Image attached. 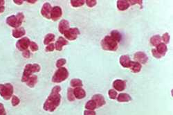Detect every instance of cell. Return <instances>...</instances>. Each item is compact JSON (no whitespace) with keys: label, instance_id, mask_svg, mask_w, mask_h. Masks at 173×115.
<instances>
[{"label":"cell","instance_id":"cell-1","mask_svg":"<svg viewBox=\"0 0 173 115\" xmlns=\"http://www.w3.org/2000/svg\"><path fill=\"white\" fill-rule=\"evenodd\" d=\"M60 91L61 88L60 86L57 85L53 87L46 101L44 103L43 109L45 111L53 112L59 107L62 99L60 94Z\"/></svg>","mask_w":173,"mask_h":115},{"label":"cell","instance_id":"cell-2","mask_svg":"<svg viewBox=\"0 0 173 115\" xmlns=\"http://www.w3.org/2000/svg\"><path fill=\"white\" fill-rule=\"evenodd\" d=\"M24 19H25V15L23 13L19 12L17 15H12V16H8L6 19V22L10 27L17 29V28L21 27Z\"/></svg>","mask_w":173,"mask_h":115},{"label":"cell","instance_id":"cell-3","mask_svg":"<svg viewBox=\"0 0 173 115\" xmlns=\"http://www.w3.org/2000/svg\"><path fill=\"white\" fill-rule=\"evenodd\" d=\"M102 49L109 51H115L119 47V43L109 36H106L100 42Z\"/></svg>","mask_w":173,"mask_h":115},{"label":"cell","instance_id":"cell-4","mask_svg":"<svg viewBox=\"0 0 173 115\" xmlns=\"http://www.w3.org/2000/svg\"><path fill=\"white\" fill-rule=\"evenodd\" d=\"M69 76V71L66 67H60V68L57 69L56 72L54 73L53 77H52V82L54 83H60V82L67 80Z\"/></svg>","mask_w":173,"mask_h":115},{"label":"cell","instance_id":"cell-5","mask_svg":"<svg viewBox=\"0 0 173 115\" xmlns=\"http://www.w3.org/2000/svg\"><path fill=\"white\" fill-rule=\"evenodd\" d=\"M14 92V88L12 84H0V96L5 101L11 99Z\"/></svg>","mask_w":173,"mask_h":115},{"label":"cell","instance_id":"cell-6","mask_svg":"<svg viewBox=\"0 0 173 115\" xmlns=\"http://www.w3.org/2000/svg\"><path fill=\"white\" fill-rule=\"evenodd\" d=\"M63 35L67 40L73 41L77 39L78 36L80 35V31L78 28H69Z\"/></svg>","mask_w":173,"mask_h":115},{"label":"cell","instance_id":"cell-7","mask_svg":"<svg viewBox=\"0 0 173 115\" xmlns=\"http://www.w3.org/2000/svg\"><path fill=\"white\" fill-rule=\"evenodd\" d=\"M31 41L30 40V39L27 38V37H23L19 39V40L16 42V48L20 51H24L25 50L28 49Z\"/></svg>","mask_w":173,"mask_h":115},{"label":"cell","instance_id":"cell-8","mask_svg":"<svg viewBox=\"0 0 173 115\" xmlns=\"http://www.w3.org/2000/svg\"><path fill=\"white\" fill-rule=\"evenodd\" d=\"M134 61L139 62L141 65H145L148 60V57L146 53L143 51H137L134 55Z\"/></svg>","mask_w":173,"mask_h":115},{"label":"cell","instance_id":"cell-9","mask_svg":"<svg viewBox=\"0 0 173 115\" xmlns=\"http://www.w3.org/2000/svg\"><path fill=\"white\" fill-rule=\"evenodd\" d=\"M31 66H32V64H30V63L26 65L25 69H24L22 76V79H21L22 82H27L28 79L31 76L33 73H34L33 71L32 70Z\"/></svg>","mask_w":173,"mask_h":115},{"label":"cell","instance_id":"cell-10","mask_svg":"<svg viewBox=\"0 0 173 115\" xmlns=\"http://www.w3.org/2000/svg\"><path fill=\"white\" fill-rule=\"evenodd\" d=\"M62 16V10L59 6L52 7L51 12V19L53 21H58Z\"/></svg>","mask_w":173,"mask_h":115},{"label":"cell","instance_id":"cell-11","mask_svg":"<svg viewBox=\"0 0 173 115\" xmlns=\"http://www.w3.org/2000/svg\"><path fill=\"white\" fill-rule=\"evenodd\" d=\"M52 10V6L49 2H46L42 6L41 15L47 19H51V12Z\"/></svg>","mask_w":173,"mask_h":115},{"label":"cell","instance_id":"cell-12","mask_svg":"<svg viewBox=\"0 0 173 115\" xmlns=\"http://www.w3.org/2000/svg\"><path fill=\"white\" fill-rule=\"evenodd\" d=\"M113 88L117 92H123L126 88V82L121 79H117L113 82Z\"/></svg>","mask_w":173,"mask_h":115},{"label":"cell","instance_id":"cell-13","mask_svg":"<svg viewBox=\"0 0 173 115\" xmlns=\"http://www.w3.org/2000/svg\"><path fill=\"white\" fill-rule=\"evenodd\" d=\"M68 43H69L68 42V40H67L64 37H62V36L59 37V38H58V40L56 41V43H54L55 49L58 51H62L63 47L67 45Z\"/></svg>","mask_w":173,"mask_h":115},{"label":"cell","instance_id":"cell-14","mask_svg":"<svg viewBox=\"0 0 173 115\" xmlns=\"http://www.w3.org/2000/svg\"><path fill=\"white\" fill-rule=\"evenodd\" d=\"M119 62L123 67L130 69L132 61L131 60V58L128 55H123L119 58Z\"/></svg>","mask_w":173,"mask_h":115},{"label":"cell","instance_id":"cell-15","mask_svg":"<svg viewBox=\"0 0 173 115\" xmlns=\"http://www.w3.org/2000/svg\"><path fill=\"white\" fill-rule=\"evenodd\" d=\"M91 99H93L94 101L96 102V105H97V108H101L106 104L105 99L104 96L101 94H97L94 95Z\"/></svg>","mask_w":173,"mask_h":115},{"label":"cell","instance_id":"cell-16","mask_svg":"<svg viewBox=\"0 0 173 115\" xmlns=\"http://www.w3.org/2000/svg\"><path fill=\"white\" fill-rule=\"evenodd\" d=\"M70 28L69 22L67 19H61L58 24V31L61 34H64L65 31Z\"/></svg>","mask_w":173,"mask_h":115},{"label":"cell","instance_id":"cell-17","mask_svg":"<svg viewBox=\"0 0 173 115\" xmlns=\"http://www.w3.org/2000/svg\"><path fill=\"white\" fill-rule=\"evenodd\" d=\"M117 6L120 11H125L130 7V4L129 0H119L117 2Z\"/></svg>","mask_w":173,"mask_h":115},{"label":"cell","instance_id":"cell-18","mask_svg":"<svg viewBox=\"0 0 173 115\" xmlns=\"http://www.w3.org/2000/svg\"><path fill=\"white\" fill-rule=\"evenodd\" d=\"M26 31L25 28L19 27L17 29H14L12 31V36L15 38H22L25 36Z\"/></svg>","mask_w":173,"mask_h":115},{"label":"cell","instance_id":"cell-19","mask_svg":"<svg viewBox=\"0 0 173 115\" xmlns=\"http://www.w3.org/2000/svg\"><path fill=\"white\" fill-rule=\"evenodd\" d=\"M74 96L77 99H82L86 96V92L82 88H76L74 89Z\"/></svg>","mask_w":173,"mask_h":115},{"label":"cell","instance_id":"cell-20","mask_svg":"<svg viewBox=\"0 0 173 115\" xmlns=\"http://www.w3.org/2000/svg\"><path fill=\"white\" fill-rule=\"evenodd\" d=\"M117 100L120 103H128L132 101V97L127 93H120L117 96Z\"/></svg>","mask_w":173,"mask_h":115},{"label":"cell","instance_id":"cell-21","mask_svg":"<svg viewBox=\"0 0 173 115\" xmlns=\"http://www.w3.org/2000/svg\"><path fill=\"white\" fill-rule=\"evenodd\" d=\"M156 50L160 55L163 57V56L166 55V52H167L168 51L167 45H166V44H164L163 42H161L159 45H158L156 47Z\"/></svg>","mask_w":173,"mask_h":115},{"label":"cell","instance_id":"cell-22","mask_svg":"<svg viewBox=\"0 0 173 115\" xmlns=\"http://www.w3.org/2000/svg\"><path fill=\"white\" fill-rule=\"evenodd\" d=\"M130 69L131 71L133 73H139L141 71L142 69V65H141L139 62H138L132 61V65H131Z\"/></svg>","mask_w":173,"mask_h":115},{"label":"cell","instance_id":"cell-23","mask_svg":"<svg viewBox=\"0 0 173 115\" xmlns=\"http://www.w3.org/2000/svg\"><path fill=\"white\" fill-rule=\"evenodd\" d=\"M38 76L32 75L28 79V80L26 83H27V85L29 87V88H33L36 86L37 82H38Z\"/></svg>","mask_w":173,"mask_h":115},{"label":"cell","instance_id":"cell-24","mask_svg":"<svg viewBox=\"0 0 173 115\" xmlns=\"http://www.w3.org/2000/svg\"><path fill=\"white\" fill-rule=\"evenodd\" d=\"M150 42L152 46L156 47L157 45H159L161 42H162L161 37L159 36V35H155V36H153L152 37H151V38L150 40Z\"/></svg>","mask_w":173,"mask_h":115},{"label":"cell","instance_id":"cell-25","mask_svg":"<svg viewBox=\"0 0 173 115\" xmlns=\"http://www.w3.org/2000/svg\"><path fill=\"white\" fill-rule=\"evenodd\" d=\"M55 38H56V36H55V35L53 33L47 34L45 36V38H44V40H43L44 45H48L51 44V43H53V42L55 40Z\"/></svg>","mask_w":173,"mask_h":115},{"label":"cell","instance_id":"cell-26","mask_svg":"<svg viewBox=\"0 0 173 115\" xmlns=\"http://www.w3.org/2000/svg\"><path fill=\"white\" fill-rule=\"evenodd\" d=\"M109 36H110L111 38H112L115 41H117L118 43L120 42L122 38L121 34L120 33V32L119 31H117V30H113V31H111Z\"/></svg>","mask_w":173,"mask_h":115},{"label":"cell","instance_id":"cell-27","mask_svg":"<svg viewBox=\"0 0 173 115\" xmlns=\"http://www.w3.org/2000/svg\"><path fill=\"white\" fill-rule=\"evenodd\" d=\"M70 85L72 88H82L83 86L82 82L79 79H73L70 81Z\"/></svg>","mask_w":173,"mask_h":115},{"label":"cell","instance_id":"cell-28","mask_svg":"<svg viewBox=\"0 0 173 115\" xmlns=\"http://www.w3.org/2000/svg\"><path fill=\"white\" fill-rule=\"evenodd\" d=\"M97 108V105L93 99L88 101L85 104V109L88 110H94Z\"/></svg>","mask_w":173,"mask_h":115},{"label":"cell","instance_id":"cell-29","mask_svg":"<svg viewBox=\"0 0 173 115\" xmlns=\"http://www.w3.org/2000/svg\"><path fill=\"white\" fill-rule=\"evenodd\" d=\"M70 3L73 7L78 8L84 5L85 1V0H71V1H70Z\"/></svg>","mask_w":173,"mask_h":115},{"label":"cell","instance_id":"cell-30","mask_svg":"<svg viewBox=\"0 0 173 115\" xmlns=\"http://www.w3.org/2000/svg\"><path fill=\"white\" fill-rule=\"evenodd\" d=\"M67 99L69 101H71V102L75 101L76 98H75V96H74V89L72 88H68V90H67Z\"/></svg>","mask_w":173,"mask_h":115},{"label":"cell","instance_id":"cell-31","mask_svg":"<svg viewBox=\"0 0 173 115\" xmlns=\"http://www.w3.org/2000/svg\"><path fill=\"white\" fill-rule=\"evenodd\" d=\"M108 96L111 99H117V97L118 96L117 91H116L114 89H110L108 91Z\"/></svg>","mask_w":173,"mask_h":115},{"label":"cell","instance_id":"cell-32","mask_svg":"<svg viewBox=\"0 0 173 115\" xmlns=\"http://www.w3.org/2000/svg\"><path fill=\"white\" fill-rule=\"evenodd\" d=\"M20 103V99H19L18 96H15V95H13V96L11 97V104L13 106H17Z\"/></svg>","mask_w":173,"mask_h":115},{"label":"cell","instance_id":"cell-33","mask_svg":"<svg viewBox=\"0 0 173 115\" xmlns=\"http://www.w3.org/2000/svg\"><path fill=\"white\" fill-rule=\"evenodd\" d=\"M161 40L163 41L164 44L167 45L170 42V36L168 33H165L163 34V36H161Z\"/></svg>","mask_w":173,"mask_h":115},{"label":"cell","instance_id":"cell-34","mask_svg":"<svg viewBox=\"0 0 173 115\" xmlns=\"http://www.w3.org/2000/svg\"><path fill=\"white\" fill-rule=\"evenodd\" d=\"M66 63H67V60L65 58H60V59H58V60H57L56 66L58 67V68H60V67H62Z\"/></svg>","mask_w":173,"mask_h":115},{"label":"cell","instance_id":"cell-35","mask_svg":"<svg viewBox=\"0 0 173 115\" xmlns=\"http://www.w3.org/2000/svg\"><path fill=\"white\" fill-rule=\"evenodd\" d=\"M29 48H30V51H31L36 52V51H38V49H39V47H38V44H37L36 42H33V41H31V42H30Z\"/></svg>","mask_w":173,"mask_h":115},{"label":"cell","instance_id":"cell-36","mask_svg":"<svg viewBox=\"0 0 173 115\" xmlns=\"http://www.w3.org/2000/svg\"><path fill=\"white\" fill-rule=\"evenodd\" d=\"M87 6L89 8H92L94 6H95L97 4V1L96 0H86L85 1Z\"/></svg>","mask_w":173,"mask_h":115},{"label":"cell","instance_id":"cell-37","mask_svg":"<svg viewBox=\"0 0 173 115\" xmlns=\"http://www.w3.org/2000/svg\"><path fill=\"white\" fill-rule=\"evenodd\" d=\"M31 67H32V70L33 71V73H38L40 71V69H41L40 65L38 63L32 64Z\"/></svg>","mask_w":173,"mask_h":115},{"label":"cell","instance_id":"cell-38","mask_svg":"<svg viewBox=\"0 0 173 115\" xmlns=\"http://www.w3.org/2000/svg\"><path fill=\"white\" fill-rule=\"evenodd\" d=\"M55 49H55L54 43H51V44L47 45V47H46L45 48V51L47 52H52Z\"/></svg>","mask_w":173,"mask_h":115},{"label":"cell","instance_id":"cell-39","mask_svg":"<svg viewBox=\"0 0 173 115\" xmlns=\"http://www.w3.org/2000/svg\"><path fill=\"white\" fill-rule=\"evenodd\" d=\"M152 54L153 56V57L157 58V59H160V58H162V56L160 55V54L157 52L156 49H152Z\"/></svg>","mask_w":173,"mask_h":115},{"label":"cell","instance_id":"cell-40","mask_svg":"<svg viewBox=\"0 0 173 115\" xmlns=\"http://www.w3.org/2000/svg\"><path fill=\"white\" fill-rule=\"evenodd\" d=\"M22 56L23 57H25V58H30V52L29 49H27L25 51H22Z\"/></svg>","mask_w":173,"mask_h":115},{"label":"cell","instance_id":"cell-41","mask_svg":"<svg viewBox=\"0 0 173 115\" xmlns=\"http://www.w3.org/2000/svg\"><path fill=\"white\" fill-rule=\"evenodd\" d=\"M130 1V6L136 5V4H139V5H141L142 3H143V1L140 0V1H138V0H129Z\"/></svg>","mask_w":173,"mask_h":115},{"label":"cell","instance_id":"cell-42","mask_svg":"<svg viewBox=\"0 0 173 115\" xmlns=\"http://www.w3.org/2000/svg\"><path fill=\"white\" fill-rule=\"evenodd\" d=\"M0 115H6V112L3 103H0Z\"/></svg>","mask_w":173,"mask_h":115},{"label":"cell","instance_id":"cell-43","mask_svg":"<svg viewBox=\"0 0 173 115\" xmlns=\"http://www.w3.org/2000/svg\"><path fill=\"white\" fill-rule=\"evenodd\" d=\"M83 115H96L95 110H85L83 112Z\"/></svg>","mask_w":173,"mask_h":115},{"label":"cell","instance_id":"cell-44","mask_svg":"<svg viewBox=\"0 0 173 115\" xmlns=\"http://www.w3.org/2000/svg\"><path fill=\"white\" fill-rule=\"evenodd\" d=\"M24 1H23V0H14L13 1L15 4H16L17 5H19V6L22 5V4L24 3Z\"/></svg>","mask_w":173,"mask_h":115},{"label":"cell","instance_id":"cell-45","mask_svg":"<svg viewBox=\"0 0 173 115\" xmlns=\"http://www.w3.org/2000/svg\"><path fill=\"white\" fill-rule=\"evenodd\" d=\"M4 10H5V6H0V14H1L2 13H4Z\"/></svg>","mask_w":173,"mask_h":115},{"label":"cell","instance_id":"cell-46","mask_svg":"<svg viewBox=\"0 0 173 115\" xmlns=\"http://www.w3.org/2000/svg\"><path fill=\"white\" fill-rule=\"evenodd\" d=\"M27 1V3H30V4H33L35 3H36L37 0H27V1Z\"/></svg>","mask_w":173,"mask_h":115},{"label":"cell","instance_id":"cell-47","mask_svg":"<svg viewBox=\"0 0 173 115\" xmlns=\"http://www.w3.org/2000/svg\"><path fill=\"white\" fill-rule=\"evenodd\" d=\"M4 4H5V1L4 0H0V6H4Z\"/></svg>","mask_w":173,"mask_h":115}]
</instances>
